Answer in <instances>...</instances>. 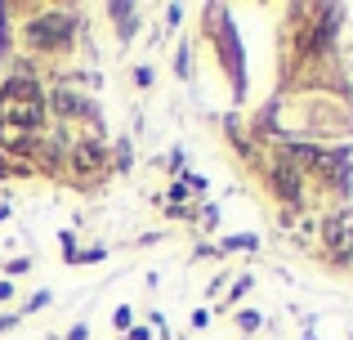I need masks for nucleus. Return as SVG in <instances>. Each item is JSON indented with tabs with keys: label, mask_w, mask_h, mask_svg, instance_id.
<instances>
[{
	"label": "nucleus",
	"mask_w": 353,
	"mask_h": 340,
	"mask_svg": "<svg viewBox=\"0 0 353 340\" xmlns=\"http://www.w3.org/2000/svg\"><path fill=\"white\" fill-rule=\"evenodd\" d=\"M54 108H59V112H85V103H81L72 90H54Z\"/></svg>",
	"instance_id": "3"
},
{
	"label": "nucleus",
	"mask_w": 353,
	"mask_h": 340,
	"mask_svg": "<svg viewBox=\"0 0 353 340\" xmlns=\"http://www.w3.org/2000/svg\"><path fill=\"white\" fill-rule=\"evenodd\" d=\"M99 166H103V148H94V143L77 148V170H99Z\"/></svg>",
	"instance_id": "2"
},
{
	"label": "nucleus",
	"mask_w": 353,
	"mask_h": 340,
	"mask_svg": "<svg viewBox=\"0 0 353 340\" xmlns=\"http://www.w3.org/2000/svg\"><path fill=\"white\" fill-rule=\"evenodd\" d=\"M72 32H77V23H72L68 14H45V18H32V23H27V45H36V50H59V45L72 41Z\"/></svg>",
	"instance_id": "1"
}]
</instances>
